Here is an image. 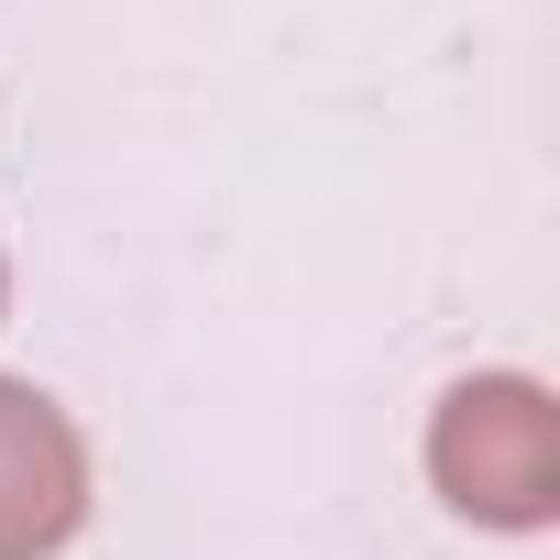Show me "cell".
<instances>
[{
    "label": "cell",
    "mask_w": 560,
    "mask_h": 560,
    "mask_svg": "<svg viewBox=\"0 0 560 560\" xmlns=\"http://www.w3.org/2000/svg\"><path fill=\"white\" fill-rule=\"evenodd\" d=\"M78 516H89L78 429L56 418V396L0 385V560H45V549H67Z\"/></svg>",
    "instance_id": "2"
},
{
    "label": "cell",
    "mask_w": 560,
    "mask_h": 560,
    "mask_svg": "<svg viewBox=\"0 0 560 560\" xmlns=\"http://www.w3.org/2000/svg\"><path fill=\"white\" fill-rule=\"evenodd\" d=\"M440 483L462 516H549V418L527 385H462L440 418Z\"/></svg>",
    "instance_id": "1"
}]
</instances>
